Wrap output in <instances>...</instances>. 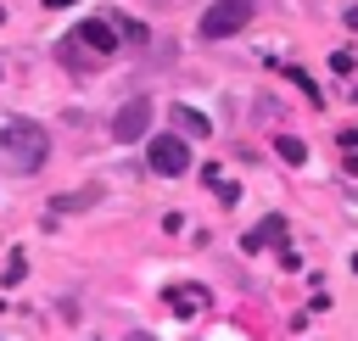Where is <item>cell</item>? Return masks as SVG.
I'll return each mask as SVG.
<instances>
[{
    "label": "cell",
    "instance_id": "cell-9",
    "mask_svg": "<svg viewBox=\"0 0 358 341\" xmlns=\"http://www.w3.org/2000/svg\"><path fill=\"white\" fill-rule=\"evenodd\" d=\"M168 302H173V313H196L207 296H201V291H190V285H173V296H168Z\"/></svg>",
    "mask_w": 358,
    "mask_h": 341
},
{
    "label": "cell",
    "instance_id": "cell-4",
    "mask_svg": "<svg viewBox=\"0 0 358 341\" xmlns=\"http://www.w3.org/2000/svg\"><path fill=\"white\" fill-rule=\"evenodd\" d=\"M78 39H84L95 56H106V50L123 45V28H117V17H84V22H78Z\"/></svg>",
    "mask_w": 358,
    "mask_h": 341
},
{
    "label": "cell",
    "instance_id": "cell-10",
    "mask_svg": "<svg viewBox=\"0 0 358 341\" xmlns=\"http://www.w3.org/2000/svg\"><path fill=\"white\" fill-rule=\"evenodd\" d=\"M280 157H285V162L296 168V162L308 157V145H302V140H291V134H280Z\"/></svg>",
    "mask_w": 358,
    "mask_h": 341
},
{
    "label": "cell",
    "instance_id": "cell-5",
    "mask_svg": "<svg viewBox=\"0 0 358 341\" xmlns=\"http://www.w3.org/2000/svg\"><path fill=\"white\" fill-rule=\"evenodd\" d=\"M145 129H151V101H129V106H123V112L112 117V140H117V145L140 140Z\"/></svg>",
    "mask_w": 358,
    "mask_h": 341
},
{
    "label": "cell",
    "instance_id": "cell-6",
    "mask_svg": "<svg viewBox=\"0 0 358 341\" xmlns=\"http://www.w3.org/2000/svg\"><path fill=\"white\" fill-rule=\"evenodd\" d=\"M56 56H62L73 73H90V67H95V50H90L78 34H73V39H62V45H56Z\"/></svg>",
    "mask_w": 358,
    "mask_h": 341
},
{
    "label": "cell",
    "instance_id": "cell-11",
    "mask_svg": "<svg viewBox=\"0 0 358 341\" xmlns=\"http://www.w3.org/2000/svg\"><path fill=\"white\" fill-rule=\"evenodd\" d=\"M117 28H123V39H129V45H140V39H145V28H140L134 17H117Z\"/></svg>",
    "mask_w": 358,
    "mask_h": 341
},
{
    "label": "cell",
    "instance_id": "cell-16",
    "mask_svg": "<svg viewBox=\"0 0 358 341\" xmlns=\"http://www.w3.org/2000/svg\"><path fill=\"white\" fill-rule=\"evenodd\" d=\"M157 6H168V0H157Z\"/></svg>",
    "mask_w": 358,
    "mask_h": 341
},
{
    "label": "cell",
    "instance_id": "cell-14",
    "mask_svg": "<svg viewBox=\"0 0 358 341\" xmlns=\"http://www.w3.org/2000/svg\"><path fill=\"white\" fill-rule=\"evenodd\" d=\"M123 341H157V335H123Z\"/></svg>",
    "mask_w": 358,
    "mask_h": 341
},
{
    "label": "cell",
    "instance_id": "cell-13",
    "mask_svg": "<svg viewBox=\"0 0 358 341\" xmlns=\"http://www.w3.org/2000/svg\"><path fill=\"white\" fill-rule=\"evenodd\" d=\"M347 28H358V6H352V11H347Z\"/></svg>",
    "mask_w": 358,
    "mask_h": 341
},
{
    "label": "cell",
    "instance_id": "cell-8",
    "mask_svg": "<svg viewBox=\"0 0 358 341\" xmlns=\"http://www.w3.org/2000/svg\"><path fill=\"white\" fill-rule=\"evenodd\" d=\"M173 123H179L185 134H207V117H201L196 106H173Z\"/></svg>",
    "mask_w": 358,
    "mask_h": 341
},
{
    "label": "cell",
    "instance_id": "cell-7",
    "mask_svg": "<svg viewBox=\"0 0 358 341\" xmlns=\"http://www.w3.org/2000/svg\"><path fill=\"white\" fill-rule=\"evenodd\" d=\"M280 235H285V218H280V212H268V218L246 235V252H257V246H268V240H280Z\"/></svg>",
    "mask_w": 358,
    "mask_h": 341
},
{
    "label": "cell",
    "instance_id": "cell-2",
    "mask_svg": "<svg viewBox=\"0 0 358 341\" xmlns=\"http://www.w3.org/2000/svg\"><path fill=\"white\" fill-rule=\"evenodd\" d=\"M252 0H213L207 11H201V39H229V34H241L246 22H252Z\"/></svg>",
    "mask_w": 358,
    "mask_h": 341
},
{
    "label": "cell",
    "instance_id": "cell-1",
    "mask_svg": "<svg viewBox=\"0 0 358 341\" xmlns=\"http://www.w3.org/2000/svg\"><path fill=\"white\" fill-rule=\"evenodd\" d=\"M45 157H50V134H45L34 117H11V123L0 129V162H6L11 173H39Z\"/></svg>",
    "mask_w": 358,
    "mask_h": 341
},
{
    "label": "cell",
    "instance_id": "cell-3",
    "mask_svg": "<svg viewBox=\"0 0 358 341\" xmlns=\"http://www.w3.org/2000/svg\"><path fill=\"white\" fill-rule=\"evenodd\" d=\"M145 162H151L157 173H168V179H179V173L190 168V145H185L179 134H157V140H151V157H145Z\"/></svg>",
    "mask_w": 358,
    "mask_h": 341
},
{
    "label": "cell",
    "instance_id": "cell-15",
    "mask_svg": "<svg viewBox=\"0 0 358 341\" xmlns=\"http://www.w3.org/2000/svg\"><path fill=\"white\" fill-rule=\"evenodd\" d=\"M45 6H73V0H45Z\"/></svg>",
    "mask_w": 358,
    "mask_h": 341
},
{
    "label": "cell",
    "instance_id": "cell-12",
    "mask_svg": "<svg viewBox=\"0 0 358 341\" xmlns=\"http://www.w3.org/2000/svg\"><path fill=\"white\" fill-rule=\"evenodd\" d=\"M347 173H358V145H352V151H347Z\"/></svg>",
    "mask_w": 358,
    "mask_h": 341
}]
</instances>
